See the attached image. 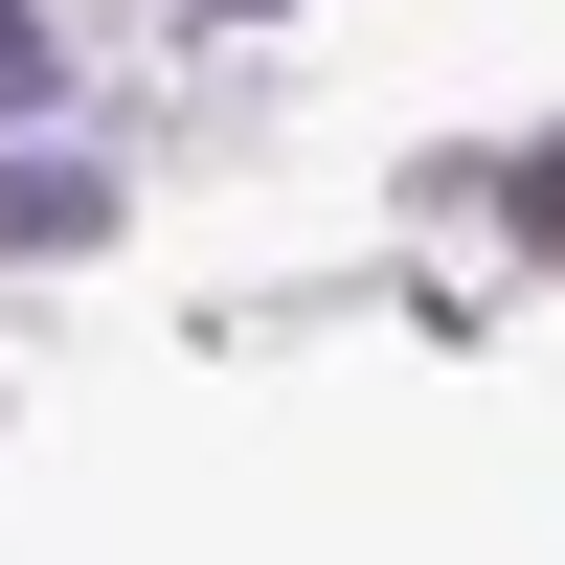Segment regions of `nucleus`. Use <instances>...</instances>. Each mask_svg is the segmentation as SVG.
<instances>
[{"label":"nucleus","mask_w":565,"mask_h":565,"mask_svg":"<svg viewBox=\"0 0 565 565\" xmlns=\"http://www.w3.org/2000/svg\"><path fill=\"white\" fill-rule=\"evenodd\" d=\"M68 249H114V159H68V136H0V271H68Z\"/></svg>","instance_id":"1"},{"label":"nucleus","mask_w":565,"mask_h":565,"mask_svg":"<svg viewBox=\"0 0 565 565\" xmlns=\"http://www.w3.org/2000/svg\"><path fill=\"white\" fill-rule=\"evenodd\" d=\"M476 204H498V226H521V249L565 271V136H521V159H476Z\"/></svg>","instance_id":"2"},{"label":"nucleus","mask_w":565,"mask_h":565,"mask_svg":"<svg viewBox=\"0 0 565 565\" xmlns=\"http://www.w3.org/2000/svg\"><path fill=\"white\" fill-rule=\"evenodd\" d=\"M23 114H68V23H45V0H0V136Z\"/></svg>","instance_id":"3"},{"label":"nucleus","mask_w":565,"mask_h":565,"mask_svg":"<svg viewBox=\"0 0 565 565\" xmlns=\"http://www.w3.org/2000/svg\"><path fill=\"white\" fill-rule=\"evenodd\" d=\"M204 23H295V0H204Z\"/></svg>","instance_id":"4"}]
</instances>
